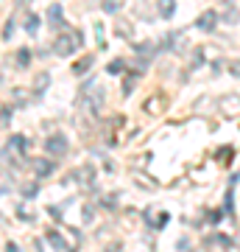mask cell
<instances>
[{
    "label": "cell",
    "mask_w": 240,
    "mask_h": 252,
    "mask_svg": "<svg viewBox=\"0 0 240 252\" xmlns=\"http://www.w3.org/2000/svg\"><path fill=\"white\" fill-rule=\"evenodd\" d=\"M81 45H84V34H81V31H73V28H70V31H62V34L56 36L51 51H53L56 56H70V54H76Z\"/></svg>",
    "instance_id": "6da1fadb"
},
{
    "label": "cell",
    "mask_w": 240,
    "mask_h": 252,
    "mask_svg": "<svg viewBox=\"0 0 240 252\" xmlns=\"http://www.w3.org/2000/svg\"><path fill=\"white\" fill-rule=\"evenodd\" d=\"M67 149H70V143L64 135H51L45 140V154H51V157H64Z\"/></svg>",
    "instance_id": "7a4b0ae2"
},
{
    "label": "cell",
    "mask_w": 240,
    "mask_h": 252,
    "mask_svg": "<svg viewBox=\"0 0 240 252\" xmlns=\"http://www.w3.org/2000/svg\"><path fill=\"white\" fill-rule=\"evenodd\" d=\"M218 23H221L218 11H215V9H204L201 14H198V20H196V28H198V31H204V34H213L215 28H218Z\"/></svg>",
    "instance_id": "3957f363"
},
{
    "label": "cell",
    "mask_w": 240,
    "mask_h": 252,
    "mask_svg": "<svg viewBox=\"0 0 240 252\" xmlns=\"http://www.w3.org/2000/svg\"><path fill=\"white\" fill-rule=\"evenodd\" d=\"M31 168H34V174L39 177V180H45V177H51V174L56 171V165L48 157H39V160H34L31 162Z\"/></svg>",
    "instance_id": "277c9868"
},
{
    "label": "cell",
    "mask_w": 240,
    "mask_h": 252,
    "mask_svg": "<svg viewBox=\"0 0 240 252\" xmlns=\"http://www.w3.org/2000/svg\"><path fill=\"white\" fill-rule=\"evenodd\" d=\"M218 17H221L226 26H238L240 23V9L235 6V3H223V11L218 14Z\"/></svg>",
    "instance_id": "5b68a950"
},
{
    "label": "cell",
    "mask_w": 240,
    "mask_h": 252,
    "mask_svg": "<svg viewBox=\"0 0 240 252\" xmlns=\"http://www.w3.org/2000/svg\"><path fill=\"white\" fill-rule=\"evenodd\" d=\"M28 137L26 135H11V140H9V152L11 154H17V157H23V154H28Z\"/></svg>",
    "instance_id": "8992f818"
},
{
    "label": "cell",
    "mask_w": 240,
    "mask_h": 252,
    "mask_svg": "<svg viewBox=\"0 0 240 252\" xmlns=\"http://www.w3.org/2000/svg\"><path fill=\"white\" fill-rule=\"evenodd\" d=\"M157 11L162 20H170L176 14V0H157Z\"/></svg>",
    "instance_id": "52a82bcc"
},
{
    "label": "cell",
    "mask_w": 240,
    "mask_h": 252,
    "mask_svg": "<svg viewBox=\"0 0 240 252\" xmlns=\"http://www.w3.org/2000/svg\"><path fill=\"white\" fill-rule=\"evenodd\" d=\"M48 241H51V247H56V250H64V252H73L70 244L64 241L62 235L56 233V230H48Z\"/></svg>",
    "instance_id": "ba28073f"
},
{
    "label": "cell",
    "mask_w": 240,
    "mask_h": 252,
    "mask_svg": "<svg viewBox=\"0 0 240 252\" xmlns=\"http://www.w3.org/2000/svg\"><path fill=\"white\" fill-rule=\"evenodd\" d=\"M92 62H95V56H92V54H87L84 59H79V62L73 64V73H76V76H84V73H87L89 67H92Z\"/></svg>",
    "instance_id": "9c48e42d"
},
{
    "label": "cell",
    "mask_w": 240,
    "mask_h": 252,
    "mask_svg": "<svg viewBox=\"0 0 240 252\" xmlns=\"http://www.w3.org/2000/svg\"><path fill=\"white\" fill-rule=\"evenodd\" d=\"M62 20H64L62 6H48V23H51V26L59 28V26H62Z\"/></svg>",
    "instance_id": "30bf717a"
},
{
    "label": "cell",
    "mask_w": 240,
    "mask_h": 252,
    "mask_svg": "<svg viewBox=\"0 0 240 252\" xmlns=\"http://www.w3.org/2000/svg\"><path fill=\"white\" fill-rule=\"evenodd\" d=\"M23 26H26L28 34H39V17H36L34 11H28L26 20H23Z\"/></svg>",
    "instance_id": "8fae6325"
},
{
    "label": "cell",
    "mask_w": 240,
    "mask_h": 252,
    "mask_svg": "<svg viewBox=\"0 0 240 252\" xmlns=\"http://www.w3.org/2000/svg\"><path fill=\"white\" fill-rule=\"evenodd\" d=\"M140 81V70H132V73H126V81H123V93L129 95V93L134 90V84Z\"/></svg>",
    "instance_id": "7c38bea8"
},
{
    "label": "cell",
    "mask_w": 240,
    "mask_h": 252,
    "mask_svg": "<svg viewBox=\"0 0 240 252\" xmlns=\"http://www.w3.org/2000/svg\"><path fill=\"white\" fill-rule=\"evenodd\" d=\"M76 180H81L84 185H89V182L95 180V168H92V165H87V168H79V171H76Z\"/></svg>",
    "instance_id": "4fadbf2b"
},
{
    "label": "cell",
    "mask_w": 240,
    "mask_h": 252,
    "mask_svg": "<svg viewBox=\"0 0 240 252\" xmlns=\"http://www.w3.org/2000/svg\"><path fill=\"white\" fill-rule=\"evenodd\" d=\"M123 67H126L123 59H115V62L107 64V73H109V76H120V73H123Z\"/></svg>",
    "instance_id": "5bb4252c"
},
{
    "label": "cell",
    "mask_w": 240,
    "mask_h": 252,
    "mask_svg": "<svg viewBox=\"0 0 240 252\" xmlns=\"http://www.w3.org/2000/svg\"><path fill=\"white\" fill-rule=\"evenodd\" d=\"M223 213H235V190H226V199H223Z\"/></svg>",
    "instance_id": "9a60e30c"
},
{
    "label": "cell",
    "mask_w": 240,
    "mask_h": 252,
    "mask_svg": "<svg viewBox=\"0 0 240 252\" xmlns=\"http://www.w3.org/2000/svg\"><path fill=\"white\" fill-rule=\"evenodd\" d=\"M45 84H51V76H48V73H39V76H36V81H34L36 93H42V90H45Z\"/></svg>",
    "instance_id": "2e32d148"
},
{
    "label": "cell",
    "mask_w": 240,
    "mask_h": 252,
    "mask_svg": "<svg viewBox=\"0 0 240 252\" xmlns=\"http://www.w3.org/2000/svg\"><path fill=\"white\" fill-rule=\"evenodd\" d=\"M17 64H23V67H28V64H31V51H28V48L17 51Z\"/></svg>",
    "instance_id": "e0dca14e"
},
{
    "label": "cell",
    "mask_w": 240,
    "mask_h": 252,
    "mask_svg": "<svg viewBox=\"0 0 240 252\" xmlns=\"http://www.w3.org/2000/svg\"><path fill=\"white\" fill-rule=\"evenodd\" d=\"M104 11L107 14H117L120 11V0H104Z\"/></svg>",
    "instance_id": "ac0fdd59"
},
{
    "label": "cell",
    "mask_w": 240,
    "mask_h": 252,
    "mask_svg": "<svg viewBox=\"0 0 240 252\" xmlns=\"http://www.w3.org/2000/svg\"><path fill=\"white\" fill-rule=\"evenodd\" d=\"M20 193H23L26 199H31V196H36V193H39V188H36L34 182H28V185H23V188H20Z\"/></svg>",
    "instance_id": "d6986e66"
},
{
    "label": "cell",
    "mask_w": 240,
    "mask_h": 252,
    "mask_svg": "<svg viewBox=\"0 0 240 252\" xmlns=\"http://www.w3.org/2000/svg\"><path fill=\"white\" fill-rule=\"evenodd\" d=\"M115 31H117V36H129V34H132V26H129L126 20H117V28H115Z\"/></svg>",
    "instance_id": "ffe728a7"
},
{
    "label": "cell",
    "mask_w": 240,
    "mask_h": 252,
    "mask_svg": "<svg viewBox=\"0 0 240 252\" xmlns=\"http://www.w3.org/2000/svg\"><path fill=\"white\" fill-rule=\"evenodd\" d=\"M226 67H229V76H235V79H240V59H232V62L226 64Z\"/></svg>",
    "instance_id": "44dd1931"
},
{
    "label": "cell",
    "mask_w": 240,
    "mask_h": 252,
    "mask_svg": "<svg viewBox=\"0 0 240 252\" xmlns=\"http://www.w3.org/2000/svg\"><path fill=\"white\" fill-rule=\"evenodd\" d=\"M232 157H235L232 149H221V152H218V160H221V162H232Z\"/></svg>",
    "instance_id": "7402d4cb"
},
{
    "label": "cell",
    "mask_w": 240,
    "mask_h": 252,
    "mask_svg": "<svg viewBox=\"0 0 240 252\" xmlns=\"http://www.w3.org/2000/svg\"><path fill=\"white\" fill-rule=\"evenodd\" d=\"M198 64H204V51H201V48L193 51V67H198Z\"/></svg>",
    "instance_id": "603a6c76"
},
{
    "label": "cell",
    "mask_w": 240,
    "mask_h": 252,
    "mask_svg": "<svg viewBox=\"0 0 240 252\" xmlns=\"http://www.w3.org/2000/svg\"><path fill=\"white\" fill-rule=\"evenodd\" d=\"M9 118H11V109L9 107H0V124L6 126V124H9Z\"/></svg>",
    "instance_id": "cb8c5ba5"
},
{
    "label": "cell",
    "mask_w": 240,
    "mask_h": 252,
    "mask_svg": "<svg viewBox=\"0 0 240 252\" xmlns=\"http://www.w3.org/2000/svg\"><path fill=\"white\" fill-rule=\"evenodd\" d=\"M104 205H107V207H115V205H117V196H112V193H109V196H104Z\"/></svg>",
    "instance_id": "d4e9b609"
},
{
    "label": "cell",
    "mask_w": 240,
    "mask_h": 252,
    "mask_svg": "<svg viewBox=\"0 0 240 252\" xmlns=\"http://www.w3.org/2000/svg\"><path fill=\"white\" fill-rule=\"evenodd\" d=\"M11 26H14V23L9 20V23H6V28H3V39H9V36H11Z\"/></svg>",
    "instance_id": "484cf974"
},
{
    "label": "cell",
    "mask_w": 240,
    "mask_h": 252,
    "mask_svg": "<svg viewBox=\"0 0 240 252\" xmlns=\"http://www.w3.org/2000/svg\"><path fill=\"white\" fill-rule=\"evenodd\" d=\"M6 252H20V250H17V244H6Z\"/></svg>",
    "instance_id": "4316f807"
},
{
    "label": "cell",
    "mask_w": 240,
    "mask_h": 252,
    "mask_svg": "<svg viewBox=\"0 0 240 252\" xmlns=\"http://www.w3.org/2000/svg\"><path fill=\"white\" fill-rule=\"evenodd\" d=\"M23 3H31V0H17V6H23Z\"/></svg>",
    "instance_id": "83f0119b"
}]
</instances>
